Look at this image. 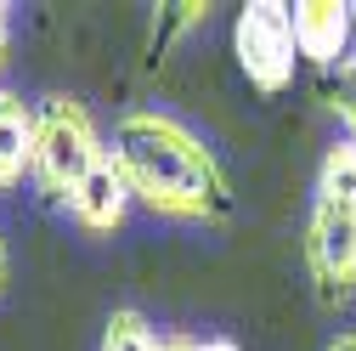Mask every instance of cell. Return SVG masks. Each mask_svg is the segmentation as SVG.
Returning a JSON list of instances; mask_svg holds the SVG:
<instances>
[{"instance_id":"6da1fadb","label":"cell","mask_w":356,"mask_h":351,"mask_svg":"<svg viewBox=\"0 0 356 351\" xmlns=\"http://www.w3.org/2000/svg\"><path fill=\"white\" fill-rule=\"evenodd\" d=\"M113 164L124 170L136 204H147L164 221L193 227H227L232 221V182L220 159L204 148V136L159 108H124L113 125Z\"/></svg>"},{"instance_id":"7a4b0ae2","label":"cell","mask_w":356,"mask_h":351,"mask_svg":"<svg viewBox=\"0 0 356 351\" xmlns=\"http://www.w3.org/2000/svg\"><path fill=\"white\" fill-rule=\"evenodd\" d=\"M305 272L323 306L356 300V142H334L305 215Z\"/></svg>"},{"instance_id":"3957f363","label":"cell","mask_w":356,"mask_h":351,"mask_svg":"<svg viewBox=\"0 0 356 351\" xmlns=\"http://www.w3.org/2000/svg\"><path fill=\"white\" fill-rule=\"evenodd\" d=\"M108 159V142L91 119V108L74 97H46L40 102V142H34V176L29 182L51 204H68L79 182Z\"/></svg>"},{"instance_id":"277c9868","label":"cell","mask_w":356,"mask_h":351,"mask_svg":"<svg viewBox=\"0 0 356 351\" xmlns=\"http://www.w3.org/2000/svg\"><path fill=\"white\" fill-rule=\"evenodd\" d=\"M232 57L243 68V79L254 85V91H289L294 79V12L277 6V0H249V6L238 12L232 23Z\"/></svg>"},{"instance_id":"5b68a950","label":"cell","mask_w":356,"mask_h":351,"mask_svg":"<svg viewBox=\"0 0 356 351\" xmlns=\"http://www.w3.org/2000/svg\"><path fill=\"white\" fill-rule=\"evenodd\" d=\"M294 46L311 68H345L350 63V6L345 0H294Z\"/></svg>"},{"instance_id":"8992f818","label":"cell","mask_w":356,"mask_h":351,"mask_svg":"<svg viewBox=\"0 0 356 351\" xmlns=\"http://www.w3.org/2000/svg\"><path fill=\"white\" fill-rule=\"evenodd\" d=\"M130 204H136V193H130L124 170H119L113 153H108V159L79 182V193L68 198V215H74L85 233H119L124 215H130Z\"/></svg>"},{"instance_id":"52a82bcc","label":"cell","mask_w":356,"mask_h":351,"mask_svg":"<svg viewBox=\"0 0 356 351\" xmlns=\"http://www.w3.org/2000/svg\"><path fill=\"white\" fill-rule=\"evenodd\" d=\"M34 142H40V108H29L17 91L0 85V193L34 176Z\"/></svg>"},{"instance_id":"ba28073f","label":"cell","mask_w":356,"mask_h":351,"mask_svg":"<svg viewBox=\"0 0 356 351\" xmlns=\"http://www.w3.org/2000/svg\"><path fill=\"white\" fill-rule=\"evenodd\" d=\"M97 351H164V334L136 312V306H119L102 323V345Z\"/></svg>"},{"instance_id":"9c48e42d","label":"cell","mask_w":356,"mask_h":351,"mask_svg":"<svg viewBox=\"0 0 356 351\" xmlns=\"http://www.w3.org/2000/svg\"><path fill=\"white\" fill-rule=\"evenodd\" d=\"M323 102L334 108V119L345 125V142H356V63L334 68L328 85H323Z\"/></svg>"},{"instance_id":"30bf717a","label":"cell","mask_w":356,"mask_h":351,"mask_svg":"<svg viewBox=\"0 0 356 351\" xmlns=\"http://www.w3.org/2000/svg\"><path fill=\"white\" fill-rule=\"evenodd\" d=\"M204 17H209V6H198V0H187V6H164V12H159V23H153V57H159V52H170L175 40H181L187 29H198ZM159 63H164V57H159Z\"/></svg>"},{"instance_id":"8fae6325","label":"cell","mask_w":356,"mask_h":351,"mask_svg":"<svg viewBox=\"0 0 356 351\" xmlns=\"http://www.w3.org/2000/svg\"><path fill=\"white\" fill-rule=\"evenodd\" d=\"M164 351H204L198 334H164Z\"/></svg>"},{"instance_id":"7c38bea8","label":"cell","mask_w":356,"mask_h":351,"mask_svg":"<svg viewBox=\"0 0 356 351\" xmlns=\"http://www.w3.org/2000/svg\"><path fill=\"white\" fill-rule=\"evenodd\" d=\"M6 40H12V17H6V6H0V68H6Z\"/></svg>"},{"instance_id":"4fadbf2b","label":"cell","mask_w":356,"mask_h":351,"mask_svg":"<svg viewBox=\"0 0 356 351\" xmlns=\"http://www.w3.org/2000/svg\"><path fill=\"white\" fill-rule=\"evenodd\" d=\"M328 351H356V334H350V329H345V334H334V340H328Z\"/></svg>"},{"instance_id":"5bb4252c","label":"cell","mask_w":356,"mask_h":351,"mask_svg":"<svg viewBox=\"0 0 356 351\" xmlns=\"http://www.w3.org/2000/svg\"><path fill=\"white\" fill-rule=\"evenodd\" d=\"M204 351H243L238 340H204Z\"/></svg>"},{"instance_id":"9a60e30c","label":"cell","mask_w":356,"mask_h":351,"mask_svg":"<svg viewBox=\"0 0 356 351\" xmlns=\"http://www.w3.org/2000/svg\"><path fill=\"white\" fill-rule=\"evenodd\" d=\"M350 63H356V0H350Z\"/></svg>"},{"instance_id":"2e32d148","label":"cell","mask_w":356,"mask_h":351,"mask_svg":"<svg viewBox=\"0 0 356 351\" xmlns=\"http://www.w3.org/2000/svg\"><path fill=\"white\" fill-rule=\"evenodd\" d=\"M0 289H6V238H0Z\"/></svg>"}]
</instances>
